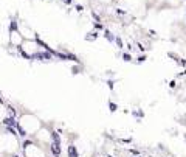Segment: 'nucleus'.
Listing matches in <instances>:
<instances>
[{"label":"nucleus","instance_id":"13","mask_svg":"<svg viewBox=\"0 0 186 157\" xmlns=\"http://www.w3.org/2000/svg\"><path fill=\"white\" fill-rule=\"evenodd\" d=\"M81 70H82V67H79V65H76V67H73V69H71V72H73V75H78Z\"/></svg>","mask_w":186,"mask_h":157},{"label":"nucleus","instance_id":"5","mask_svg":"<svg viewBox=\"0 0 186 157\" xmlns=\"http://www.w3.org/2000/svg\"><path fill=\"white\" fill-rule=\"evenodd\" d=\"M102 36L107 39L109 42H115V39H116V36L113 34V33H112V31L109 30V28H104V30H102Z\"/></svg>","mask_w":186,"mask_h":157},{"label":"nucleus","instance_id":"7","mask_svg":"<svg viewBox=\"0 0 186 157\" xmlns=\"http://www.w3.org/2000/svg\"><path fill=\"white\" fill-rule=\"evenodd\" d=\"M121 58H122V61H126V62H133V59H135L130 51H124V53H121Z\"/></svg>","mask_w":186,"mask_h":157},{"label":"nucleus","instance_id":"14","mask_svg":"<svg viewBox=\"0 0 186 157\" xmlns=\"http://www.w3.org/2000/svg\"><path fill=\"white\" fill-rule=\"evenodd\" d=\"M107 86H109V89H110V90H113V87H115V81H113V79H109V81H107Z\"/></svg>","mask_w":186,"mask_h":157},{"label":"nucleus","instance_id":"2","mask_svg":"<svg viewBox=\"0 0 186 157\" xmlns=\"http://www.w3.org/2000/svg\"><path fill=\"white\" fill-rule=\"evenodd\" d=\"M2 123H3V126H5V128H6V126L16 128V126H17V123H19V122L16 120V117H12V115H6L5 118L2 120Z\"/></svg>","mask_w":186,"mask_h":157},{"label":"nucleus","instance_id":"4","mask_svg":"<svg viewBox=\"0 0 186 157\" xmlns=\"http://www.w3.org/2000/svg\"><path fill=\"white\" fill-rule=\"evenodd\" d=\"M67 157H79V151L75 145H68L67 146Z\"/></svg>","mask_w":186,"mask_h":157},{"label":"nucleus","instance_id":"15","mask_svg":"<svg viewBox=\"0 0 186 157\" xmlns=\"http://www.w3.org/2000/svg\"><path fill=\"white\" fill-rule=\"evenodd\" d=\"M137 47H138V50L141 51V53H143V51H146V47H144L141 42H137Z\"/></svg>","mask_w":186,"mask_h":157},{"label":"nucleus","instance_id":"17","mask_svg":"<svg viewBox=\"0 0 186 157\" xmlns=\"http://www.w3.org/2000/svg\"><path fill=\"white\" fill-rule=\"evenodd\" d=\"M175 86H177V83H175V81H171V83H169V87H171V89H174Z\"/></svg>","mask_w":186,"mask_h":157},{"label":"nucleus","instance_id":"12","mask_svg":"<svg viewBox=\"0 0 186 157\" xmlns=\"http://www.w3.org/2000/svg\"><path fill=\"white\" fill-rule=\"evenodd\" d=\"M109 107H110V112H116L118 110V104H115V103H110Z\"/></svg>","mask_w":186,"mask_h":157},{"label":"nucleus","instance_id":"19","mask_svg":"<svg viewBox=\"0 0 186 157\" xmlns=\"http://www.w3.org/2000/svg\"><path fill=\"white\" fill-rule=\"evenodd\" d=\"M12 157H22V156H19V154H14V156H12Z\"/></svg>","mask_w":186,"mask_h":157},{"label":"nucleus","instance_id":"6","mask_svg":"<svg viewBox=\"0 0 186 157\" xmlns=\"http://www.w3.org/2000/svg\"><path fill=\"white\" fill-rule=\"evenodd\" d=\"M98 36H99V33H98V30H93V31H89V33H87V36H85V41H87V42H92V41H96V39H98Z\"/></svg>","mask_w":186,"mask_h":157},{"label":"nucleus","instance_id":"18","mask_svg":"<svg viewBox=\"0 0 186 157\" xmlns=\"http://www.w3.org/2000/svg\"><path fill=\"white\" fill-rule=\"evenodd\" d=\"M71 2H73V0H64L65 5H71Z\"/></svg>","mask_w":186,"mask_h":157},{"label":"nucleus","instance_id":"10","mask_svg":"<svg viewBox=\"0 0 186 157\" xmlns=\"http://www.w3.org/2000/svg\"><path fill=\"white\" fill-rule=\"evenodd\" d=\"M90 16H92V19L95 20V22H102V19H101V16L98 14L95 10H92V13H90Z\"/></svg>","mask_w":186,"mask_h":157},{"label":"nucleus","instance_id":"16","mask_svg":"<svg viewBox=\"0 0 186 157\" xmlns=\"http://www.w3.org/2000/svg\"><path fill=\"white\" fill-rule=\"evenodd\" d=\"M75 10L78 11V13H82V11H84V6H82V5H76V6H75Z\"/></svg>","mask_w":186,"mask_h":157},{"label":"nucleus","instance_id":"8","mask_svg":"<svg viewBox=\"0 0 186 157\" xmlns=\"http://www.w3.org/2000/svg\"><path fill=\"white\" fill-rule=\"evenodd\" d=\"M132 115H133V117H137V120L140 122V120H141L143 117H144V112H143L141 109H138V110H132Z\"/></svg>","mask_w":186,"mask_h":157},{"label":"nucleus","instance_id":"11","mask_svg":"<svg viewBox=\"0 0 186 157\" xmlns=\"http://www.w3.org/2000/svg\"><path fill=\"white\" fill-rule=\"evenodd\" d=\"M115 44H116V47L120 48V50H121V48H124V41H122V39L120 38V36H116V39H115Z\"/></svg>","mask_w":186,"mask_h":157},{"label":"nucleus","instance_id":"9","mask_svg":"<svg viewBox=\"0 0 186 157\" xmlns=\"http://www.w3.org/2000/svg\"><path fill=\"white\" fill-rule=\"evenodd\" d=\"M146 59H147V56L143 53V55H140V56L135 58V61H133V62H135V64H143V62L146 61Z\"/></svg>","mask_w":186,"mask_h":157},{"label":"nucleus","instance_id":"1","mask_svg":"<svg viewBox=\"0 0 186 157\" xmlns=\"http://www.w3.org/2000/svg\"><path fill=\"white\" fill-rule=\"evenodd\" d=\"M54 59V55L48 50H39L33 55V61H40V62H51Z\"/></svg>","mask_w":186,"mask_h":157},{"label":"nucleus","instance_id":"3","mask_svg":"<svg viewBox=\"0 0 186 157\" xmlns=\"http://www.w3.org/2000/svg\"><path fill=\"white\" fill-rule=\"evenodd\" d=\"M50 151H51V154L53 157H61L62 154V146L61 145H57V143H50Z\"/></svg>","mask_w":186,"mask_h":157}]
</instances>
